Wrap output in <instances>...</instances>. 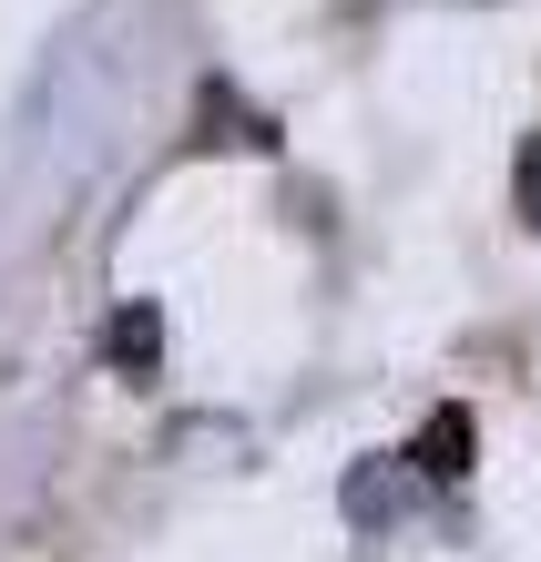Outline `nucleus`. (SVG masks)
I'll list each match as a JSON object with an SVG mask.
<instances>
[{
	"instance_id": "1",
	"label": "nucleus",
	"mask_w": 541,
	"mask_h": 562,
	"mask_svg": "<svg viewBox=\"0 0 541 562\" xmlns=\"http://www.w3.org/2000/svg\"><path fill=\"white\" fill-rule=\"evenodd\" d=\"M470 440H481V429H470V409H429V429L409 440L419 481H460V471H470Z\"/></svg>"
},
{
	"instance_id": "2",
	"label": "nucleus",
	"mask_w": 541,
	"mask_h": 562,
	"mask_svg": "<svg viewBox=\"0 0 541 562\" xmlns=\"http://www.w3.org/2000/svg\"><path fill=\"white\" fill-rule=\"evenodd\" d=\"M154 348H164L154 307H123V317H113V358H123V369H154Z\"/></svg>"
},
{
	"instance_id": "3",
	"label": "nucleus",
	"mask_w": 541,
	"mask_h": 562,
	"mask_svg": "<svg viewBox=\"0 0 541 562\" xmlns=\"http://www.w3.org/2000/svg\"><path fill=\"white\" fill-rule=\"evenodd\" d=\"M511 205H521V225L541 236V134L521 144V164H511Z\"/></svg>"
}]
</instances>
